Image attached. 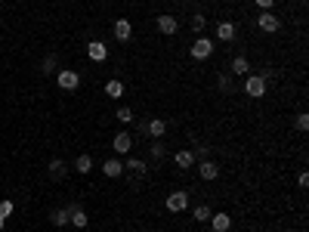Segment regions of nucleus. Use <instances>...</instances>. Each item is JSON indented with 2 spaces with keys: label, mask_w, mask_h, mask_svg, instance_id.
<instances>
[{
  "label": "nucleus",
  "mask_w": 309,
  "mask_h": 232,
  "mask_svg": "<svg viewBox=\"0 0 309 232\" xmlns=\"http://www.w3.org/2000/svg\"><path fill=\"white\" fill-rule=\"evenodd\" d=\"M74 170H78V173H90V170H93V161H90V155H81V158L74 161Z\"/></svg>",
  "instance_id": "nucleus-17"
},
{
  "label": "nucleus",
  "mask_w": 309,
  "mask_h": 232,
  "mask_svg": "<svg viewBox=\"0 0 309 232\" xmlns=\"http://www.w3.org/2000/svg\"><path fill=\"white\" fill-rule=\"evenodd\" d=\"M68 220L74 223V226H78V229H83V226H87V214H83V208H78V204H74V208H68Z\"/></svg>",
  "instance_id": "nucleus-11"
},
{
  "label": "nucleus",
  "mask_w": 309,
  "mask_h": 232,
  "mask_svg": "<svg viewBox=\"0 0 309 232\" xmlns=\"http://www.w3.org/2000/svg\"><path fill=\"white\" fill-rule=\"evenodd\" d=\"M87 56H90L93 62H105V59H108V47L99 44V40H93V44H87Z\"/></svg>",
  "instance_id": "nucleus-5"
},
{
  "label": "nucleus",
  "mask_w": 309,
  "mask_h": 232,
  "mask_svg": "<svg viewBox=\"0 0 309 232\" xmlns=\"http://www.w3.org/2000/svg\"><path fill=\"white\" fill-rule=\"evenodd\" d=\"M216 37H220V40H232V37H235V25H232V22H220V25H216Z\"/></svg>",
  "instance_id": "nucleus-14"
},
{
  "label": "nucleus",
  "mask_w": 309,
  "mask_h": 232,
  "mask_svg": "<svg viewBox=\"0 0 309 232\" xmlns=\"http://www.w3.org/2000/svg\"><path fill=\"white\" fill-rule=\"evenodd\" d=\"M53 223H56V226H65V223H68V211H65V208L53 211Z\"/></svg>",
  "instance_id": "nucleus-21"
},
{
  "label": "nucleus",
  "mask_w": 309,
  "mask_h": 232,
  "mask_svg": "<svg viewBox=\"0 0 309 232\" xmlns=\"http://www.w3.org/2000/svg\"><path fill=\"white\" fill-rule=\"evenodd\" d=\"M272 3H275V0H257V6H260V10H269Z\"/></svg>",
  "instance_id": "nucleus-29"
},
{
  "label": "nucleus",
  "mask_w": 309,
  "mask_h": 232,
  "mask_svg": "<svg viewBox=\"0 0 309 232\" xmlns=\"http://www.w3.org/2000/svg\"><path fill=\"white\" fill-rule=\"evenodd\" d=\"M105 93L112 96V99H121V96H124V84H121V81H108V84H105Z\"/></svg>",
  "instance_id": "nucleus-16"
},
{
  "label": "nucleus",
  "mask_w": 309,
  "mask_h": 232,
  "mask_svg": "<svg viewBox=\"0 0 309 232\" xmlns=\"http://www.w3.org/2000/svg\"><path fill=\"white\" fill-rule=\"evenodd\" d=\"M10 214H13V201H0V217H10Z\"/></svg>",
  "instance_id": "nucleus-24"
},
{
  "label": "nucleus",
  "mask_w": 309,
  "mask_h": 232,
  "mask_svg": "<svg viewBox=\"0 0 309 232\" xmlns=\"http://www.w3.org/2000/svg\"><path fill=\"white\" fill-rule=\"evenodd\" d=\"M198 173H201V180H216L220 177V167H216L213 161H204L201 167H198Z\"/></svg>",
  "instance_id": "nucleus-13"
},
{
  "label": "nucleus",
  "mask_w": 309,
  "mask_h": 232,
  "mask_svg": "<svg viewBox=\"0 0 309 232\" xmlns=\"http://www.w3.org/2000/svg\"><path fill=\"white\" fill-rule=\"evenodd\" d=\"M211 226H213V232H226L232 226L229 214H211Z\"/></svg>",
  "instance_id": "nucleus-9"
},
{
  "label": "nucleus",
  "mask_w": 309,
  "mask_h": 232,
  "mask_svg": "<svg viewBox=\"0 0 309 232\" xmlns=\"http://www.w3.org/2000/svg\"><path fill=\"white\" fill-rule=\"evenodd\" d=\"M56 68V56H47L44 59V71H53Z\"/></svg>",
  "instance_id": "nucleus-27"
},
{
  "label": "nucleus",
  "mask_w": 309,
  "mask_h": 232,
  "mask_svg": "<svg viewBox=\"0 0 309 232\" xmlns=\"http://www.w3.org/2000/svg\"><path fill=\"white\" fill-rule=\"evenodd\" d=\"M177 164L179 167H192V164H195V155L192 152H177Z\"/></svg>",
  "instance_id": "nucleus-20"
},
{
  "label": "nucleus",
  "mask_w": 309,
  "mask_h": 232,
  "mask_svg": "<svg viewBox=\"0 0 309 232\" xmlns=\"http://www.w3.org/2000/svg\"><path fill=\"white\" fill-rule=\"evenodd\" d=\"M130 146H133L130 133H118V136H114V143H112V149H114L118 155H127V152H130Z\"/></svg>",
  "instance_id": "nucleus-8"
},
{
  "label": "nucleus",
  "mask_w": 309,
  "mask_h": 232,
  "mask_svg": "<svg viewBox=\"0 0 309 232\" xmlns=\"http://www.w3.org/2000/svg\"><path fill=\"white\" fill-rule=\"evenodd\" d=\"M56 81H59V87H62V90H68V93H71V90H78V84H81L78 71H71V68H62Z\"/></svg>",
  "instance_id": "nucleus-3"
},
{
  "label": "nucleus",
  "mask_w": 309,
  "mask_h": 232,
  "mask_svg": "<svg viewBox=\"0 0 309 232\" xmlns=\"http://www.w3.org/2000/svg\"><path fill=\"white\" fill-rule=\"evenodd\" d=\"M62 167H65V164H62L59 158H56L53 164H49V173H53V177H62Z\"/></svg>",
  "instance_id": "nucleus-25"
},
{
  "label": "nucleus",
  "mask_w": 309,
  "mask_h": 232,
  "mask_svg": "<svg viewBox=\"0 0 309 232\" xmlns=\"http://www.w3.org/2000/svg\"><path fill=\"white\" fill-rule=\"evenodd\" d=\"M232 71H235V74H247L250 71V65H247L244 56H235V59H232Z\"/></svg>",
  "instance_id": "nucleus-18"
},
{
  "label": "nucleus",
  "mask_w": 309,
  "mask_h": 232,
  "mask_svg": "<svg viewBox=\"0 0 309 232\" xmlns=\"http://www.w3.org/2000/svg\"><path fill=\"white\" fill-rule=\"evenodd\" d=\"M130 34H133V25H130L127 19H118V22H114V37H118V40H130Z\"/></svg>",
  "instance_id": "nucleus-10"
},
{
  "label": "nucleus",
  "mask_w": 309,
  "mask_h": 232,
  "mask_svg": "<svg viewBox=\"0 0 309 232\" xmlns=\"http://www.w3.org/2000/svg\"><path fill=\"white\" fill-rule=\"evenodd\" d=\"M127 167H130V170H136V173H146V164L139 161V158H130V161H127Z\"/></svg>",
  "instance_id": "nucleus-22"
},
{
  "label": "nucleus",
  "mask_w": 309,
  "mask_h": 232,
  "mask_svg": "<svg viewBox=\"0 0 309 232\" xmlns=\"http://www.w3.org/2000/svg\"><path fill=\"white\" fill-rule=\"evenodd\" d=\"M244 93H247V96H254V99H260V96L266 93V78H260V74L247 78V81H244Z\"/></svg>",
  "instance_id": "nucleus-2"
},
{
  "label": "nucleus",
  "mask_w": 309,
  "mask_h": 232,
  "mask_svg": "<svg viewBox=\"0 0 309 232\" xmlns=\"http://www.w3.org/2000/svg\"><path fill=\"white\" fill-rule=\"evenodd\" d=\"M118 121H121V124H130V121H133V112H130V109H118Z\"/></svg>",
  "instance_id": "nucleus-23"
},
{
  "label": "nucleus",
  "mask_w": 309,
  "mask_h": 232,
  "mask_svg": "<svg viewBox=\"0 0 309 232\" xmlns=\"http://www.w3.org/2000/svg\"><path fill=\"white\" fill-rule=\"evenodd\" d=\"M204 16H195V19H192V28H195V31H204Z\"/></svg>",
  "instance_id": "nucleus-26"
},
{
  "label": "nucleus",
  "mask_w": 309,
  "mask_h": 232,
  "mask_svg": "<svg viewBox=\"0 0 309 232\" xmlns=\"http://www.w3.org/2000/svg\"><path fill=\"white\" fill-rule=\"evenodd\" d=\"M148 133H152L155 139H158V136H164V133H167V124H164L161 118H155V121H148Z\"/></svg>",
  "instance_id": "nucleus-15"
},
{
  "label": "nucleus",
  "mask_w": 309,
  "mask_h": 232,
  "mask_svg": "<svg viewBox=\"0 0 309 232\" xmlns=\"http://www.w3.org/2000/svg\"><path fill=\"white\" fill-rule=\"evenodd\" d=\"M257 25H260L263 31H269V34H272V31H278V25H281V22L275 19L269 10H263V13H260V19H257Z\"/></svg>",
  "instance_id": "nucleus-6"
},
{
  "label": "nucleus",
  "mask_w": 309,
  "mask_h": 232,
  "mask_svg": "<svg viewBox=\"0 0 309 232\" xmlns=\"http://www.w3.org/2000/svg\"><path fill=\"white\" fill-rule=\"evenodd\" d=\"M177 28H179V22L173 16H158V31L161 34H177Z\"/></svg>",
  "instance_id": "nucleus-7"
},
{
  "label": "nucleus",
  "mask_w": 309,
  "mask_h": 232,
  "mask_svg": "<svg viewBox=\"0 0 309 232\" xmlns=\"http://www.w3.org/2000/svg\"><path fill=\"white\" fill-rule=\"evenodd\" d=\"M192 217H195L198 223H207V220H211V208H207V204H198V208H195V214H192Z\"/></svg>",
  "instance_id": "nucleus-19"
},
{
  "label": "nucleus",
  "mask_w": 309,
  "mask_h": 232,
  "mask_svg": "<svg viewBox=\"0 0 309 232\" xmlns=\"http://www.w3.org/2000/svg\"><path fill=\"white\" fill-rule=\"evenodd\" d=\"M3 223H6V220H3V217H0V229H3Z\"/></svg>",
  "instance_id": "nucleus-30"
},
{
  "label": "nucleus",
  "mask_w": 309,
  "mask_h": 232,
  "mask_svg": "<svg viewBox=\"0 0 309 232\" xmlns=\"http://www.w3.org/2000/svg\"><path fill=\"white\" fill-rule=\"evenodd\" d=\"M213 53V40H207V37H198L195 44H192V59H207V56Z\"/></svg>",
  "instance_id": "nucleus-1"
},
{
  "label": "nucleus",
  "mask_w": 309,
  "mask_h": 232,
  "mask_svg": "<svg viewBox=\"0 0 309 232\" xmlns=\"http://www.w3.org/2000/svg\"><path fill=\"white\" fill-rule=\"evenodd\" d=\"M186 208H189V195L186 192H170V195H167V211L179 214V211H186Z\"/></svg>",
  "instance_id": "nucleus-4"
},
{
  "label": "nucleus",
  "mask_w": 309,
  "mask_h": 232,
  "mask_svg": "<svg viewBox=\"0 0 309 232\" xmlns=\"http://www.w3.org/2000/svg\"><path fill=\"white\" fill-rule=\"evenodd\" d=\"M121 170H124V164H121L118 158H108V161L102 164V173H105V177H121Z\"/></svg>",
  "instance_id": "nucleus-12"
},
{
  "label": "nucleus",
  "mask_w": 309,
  "mask_h": 232,
  "mask_svg": "<svg viewBox=\"0 0 309 232\" xmlns=\"http://www.w3.org/2000/svg\"><path fill=\"white\" fill-rule=\"evenodd\" d=\"M297 127H300V130H309V115H300V118H297Z\"/></svg>",
  "instance_id": "nucleus-28"
}]
</instances>
